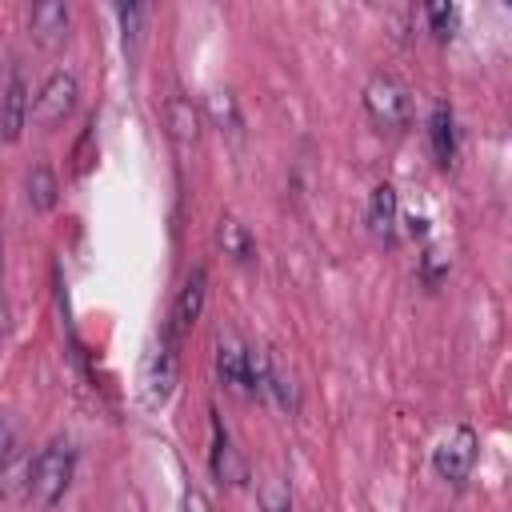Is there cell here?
I'll return each mask as SVG.
<instances>
[{
  "instance_id": "6da1fadb",
  "label": "cell",
  "mask_w": 512,
  "mask_h": 512,
  "mask_svg": "<svg viewBox=\"0 0 512 512\" xmlns=\"http://www.w3.org/2000/svg\"><path fill=\"white\" fill-rule=\"evenodd\" d=\"M76 476V448L68 440H52L36 460H32V484H28V504L48 512L64 500Z\"/></svg>"
},
{
  "instance_id": "7a4b0ae2",
  "label": "cell",
  "mask_w": 512,
  "mask_h": 512,
  "mask_svg": "<svg viewBox=\"0 0 512 512\" xmlns=\"http://www.w3.org/2000/svg\"><path fill=\"white\" fill-rule=\"evenodd\" d=\"M364 112L380 132L400 136L404 128H412V92L404 80H396L392 72H376L364 84Z\"/></svg>"
},
{
  "instance_id": "3957f363",
  "label": "cell",
  "mask_w": 512,
  "mask_h": 512,
  "mask_svg": "<svg viewBox=\"0 0 512 512\" xmlns=\"http://www.w3.org/2000/svg\"><path fill=\"white\" fill-rule=\"evenodd\" d=\"M76 96H80V80H76V72H72V68H52V72L44 76L36 100H32V120H36L44 132L60 128V124L72 116Z\"/></svg>"
},
{
  "instance_id": "277c9868",
  "label": "cell",
  "mask_w": 512,
  "mask_h": 512,
  "mask_svg": "<svg viewBox=\"0 0 512 512\" xmlns=\"http://www.w3.org/2000/svg\"><path fill=\"white\" fill-rule=\"evenodd\" d=\"M476 464V432L468 424H456L452 432L440 436V444L432 448V468L440 480L448 484H464L468 472Z\"/></svg>"
},
{
  "instance_id": "5b68a950",
  "label": "cell",
  "mask_w": 512,
  "mask_h": 512,
  "mask_svg": "<svg viewBox=\"0 0 512 512\" xmlns=\"http://www.w3.org/2000/svg\"><path fill=\"white\" fill-rule=\"evenodd\" d=\"M176 336H172V328H164L160 332V348L148 356V372H144V400H148V408H160L168 396H172V388H176Z\"/></svg>"
},
{
  "instance_id": "8992f818",
  "label": "cell",
  "mask_w": 512,
  "mask_h": 512,
  "mask_svg": "<svg viewBox=\"0 0 512 512\" xmlns=\"http://www.w3.org/2000/svg\"><path fill=\"white\" fill-rule=\"evenodd\" d=\"M28 116H32V96H28L24 72L16 68L8 76V84L0 88V140L4 144H16L20 132H24V124H28Z\"/></svg>"
},
{
  "instance_id": "52a82bcc",
  "label": "cell",
  "mask_w": 512,
  "mask_h": 512,
  "mask_svg": "<svg viewBox=\"0 0 512 512\" xmlns=\"http://www.w3.org/2000/svg\"><path fill=\"white\" fill-rule=\"evenodd\" d=\"M68 32H72V12H68V4L44 0V4H36V8L28 12V36H32L40 48L56 52V48L68 40Z\"/></svg>"
},
{
  "instance_id": "ba28073f",
  "label": "cell",
  "mask_w": 512,
  "mask_h": 512,
  "mask_svg": "<svg viewBox=\"0 0 512 512\" xmlns=\"http://www.w3.org/2000/svg\"><path fill=\"white\" fill-rule=\"evenodd\" d=\"M204 300H208V272L204 268H192V276L184 280V288H180V296L172 304V324L168 328H172L176 340L196 328V320L204 312Z\"/></svg>"
},
{
  "instance_id": "9c48e42d",
  "label": "cell",
  "mask_w": 512,
  "mask_h": 512,
  "mask_svg": "<svg viewBox=\"0 0 512 512\" xmlns=\"http://www.w3.org/2000/svg\"><path fill=\"white\" fill-rule=\"evenodd\" d=\"M396 224H400V200L392 184H376L368 196V228L380 244H396Z\"/></svg>"
},
{
  "instance_id": "30bf717a",
  "label": "cell",
  "mask_w": 512,
  "mask_h": 512,
  "mask_svg": "<svg viewBox=\"0 0 512 512\" xmlns=\"http://www.w3.org/2000/svg\"><path fill=\"white\" fill-rule=\"evenodd\" d=\"M164 124H168V136L176 140V148H196V140H200V112H196V104L184 92H172L164 100Z\"/></svg>"
},
{
  "instance_id": "8fae6325",
  "label": "cell",
  "mask_w": 512,
  "mask_h": 512,
  "mask_svg": "<svg viewBox=\"0 0 512 512\" xmlns=\"http://www.w3.org/2000/svg\"><path fill=\"white\" fill-rule=\"evenodd\" d=\"M244 356H248V344L236 332H220V340H216V376L228 392H244Z\"/></svg>"
},
{
  "instance_id": "7c38bea8",
  "label": "cell",
  "mask_w": 512,
  "mask_h": 512,
  "mask_svg": "<svg viewBox=\"0 0 512 512\" xmlns=\"http://www.w3.org/2000/svg\"><path fill=\"white\" fill-rule=\"evenodd\" d=\"M428 140H432V156H436V164H452L456 160V116H452V108L440 100L436 108H432V116H428Z\"/></svg>"
},
{
  "instance_id": "4fadbf2b",
  "label": "cell",
  "mask_w": 512,
  "mask_h": 512,
  "mask_svg": "<svg viewBox=\"0 0 512 512\" xmlns=\"http://www.w3.org/2000/svg\"><path fill=\"white\" fill-rule=\"evenodd\" d=\"M24 196L32 204V212H52L60 204V180L52 172V164H32L28 168V180H24Z\"/></svg>"
},
{
  "instance_id": "5bb4252c",
  "label": "cell",
  "mask_w": 512,
  "mask_h": 512,
  "mask_svg": "<svg viewBox=\"0 0 512 512\" xmlns=\"http://www.w3.org/2000/svg\"><path fill=\"white\" fill-rule=\"evenodd\" d=\"M212 472H216V480L220 484H240L244 480V460H240V452L232 448V440H228V432L220 428V420H212Z\"/></svg>"
},
{
  "instance_id": "9a60e30c",
  "label": "cell",
  "mask_w": 512,
  "mask_h": 512,
  "mask_svg": "<svg viewBox=\"0 0 512 512\" xmlns=\"http://www.w3.org/2000/svg\"><path fill=\"white\" fill-rule=\"evenodd\" d=\"M216 244H220L224 256H232L236 264H252V260H256V240H252V232H248L236 216H224V220H220Z\"/></svg>"
},
{
  "instance_id": "2e32d148",
  "label": "cell",
  "mask_w": 512,
  "mask_h": 512,
  "mask_svg": "<svg viewBox=\"0 0 512 512\" xmlns=\"http://www.w3.org/2000/svg\"><path fill=\"white\" fill-rule=\"evenodd\" d=\"M268 376H272V356L264 348L248 344V356H244V396L268 400Z\"/></svg>"
},
{
  "instance_id": "e0dca14e",
  "label": "cell",
  "mask_w": 512,
  "mask_h": 512,
  "mask_svg": "<svg viewBox=\"0 0 512 512\" xmlns=\"http://www.w3.org/2000/svg\"><path fill=\"white\" fill-rule=\"evenodd\" d=\"M28 484H32V456H16V460H8L4 464V472H0V492H4V500H28Z\"/></svg>"
},
{
  "instance_id": "ac0fdd59",
  "label": "cell",
  "mask_w": 512,
  "mask_h": 512,
  "mask_svg": "<svg viewBox=\"0 0 512 512\" xmlns=\"http://www.w3.org/2000/svg\"><path fill=\"white\" fill-rule=\"evenodd\" d=\"M208 108H212V116H216V124L220 128H228V132H240V108H236V96L232 92H212L208 96Z\"/></svg>"
},
{
  "instance_id": "d6986e66",
  "label": "cell",
  "mask_w": 512,
  "mask_h": 512,
  "mask_svg": "<svg viewBox=\"0 0 512 512\" xmlns=\"http://www.w3.org/2000/svg\"><path fill=\"white\" fill-rule=\"evenodd\" d=\"M260 508L264 512H292V492H288V484L280 476H268L260 484Z\"/></svg>"
},
{
  "instance_id": "ffe728a7",
  "label": "cell",
  "mask_w": 512,
  "mask_h": 512,
  "mask_svg": "<svg viewBox=\"0 0 512 512\" xmlns=\"http://www.w3.org/2000/svg\"><path fill=\"white\" fill-rule=\"evenodd\" d=\"M424 20H428V32H432L436 40H448L452 28H456V8H452V4H428V8H424Z\"/></svg>"
},
{
  "instance_id": "44dd1931",
  "label": "cell",
  "mask_w": 512,
  "mask_h": 512,
  "mask_svg": "<svg viewBox=\"0 0 512 512\" xmlns=\"http://www.w3.org/2000/svg\"><path fill=\"white\" fill-rule=\"evenodd\" d=\"M116 16H120V28H124V44H136V36H140V20H144V8H140V4H120V8H116Z\"/></svg>"
},
{
  "instance_id": "7402d4cb",
  "label": "cell",
  "mask_w": 512,
  "mask_h": 512,
  "mask_svg": "<svg viewBox=\"0 0 512 512\" xmlns=\"http://www.w3.org/2000/svg\"><path fill=\"white\" fill-rule=\"evenodd\" d=\"M16 456V424L12 420H0V472L4 464Z\"/></svg>"
},
{
  "instance_id": "603a6c76",
  "label": "cell",
  "mask_w": 512,
  "mask_h": 512,
  "mask_svg": "<svg viewBox=\"0 0 512 512\" xmlns=\"http://www.w3.org/2000/svg\"><path fill=\"white\" fill-rule=\"evenodd\" d=\"M180 512H216V508H212V500L200 488H188L184 500H180Z\"/></svg>"
},
{
  "instance_id": "cb8c5ba5",
  "label": "cell",
  "mask_w": 512,
  "mask_h": 512,
  "mask_svg": "<svg viewBox=\"0 0 512 512\" xmlns=\"http://www.w3.org/2000/svg\"><path fill=\"white\" fill-rule=\"evenodd\" d=\"M428 232V220L424 216H408V236L416 240V236H424Z\"/></svg>"
},
{
  "instance_id": "d4e9b609",
  "label": "cell",
  "mask_w": 512,
  "mask_h": 512,
  "mask_svg": "<svg viewBox=\"0 0 512 512\" xmlns=\"http://www.w3.org/2000/svg\"><path fill=\"white\" fill-rule=\"evenodd\" d=\"M4 336H8V300L0 292V344H4Z\"/></svg>"
},
{
  "instance_id": "484cf974",
  "label": "cell",
  "mask_w": 512,
  "mask_h": 512,
  "mask_svg": "<svg viewBox=\"0 0 512 512\" xmlns=\"http://www.w3.org/2000/svg\"><path fill=\"white\" fill-rule=\"evenodd\" d=\"M0 292H4V228H0Z\"/></svg>"
},
{
  "instance_id": "4316f807",
  "label": "cell",
  "mask_w": 512,
  "mask_h": 512,
  "mask_svg": "<svg viewBox=\"0 0 512 512\" xmlns=\"http://www.w3.org/2000/svg\"><path fill=\"white\" fill-rule=\"evenodd\" d=\"M0 88H4V84H0Z\"/></svg>"
}]
</instances>
